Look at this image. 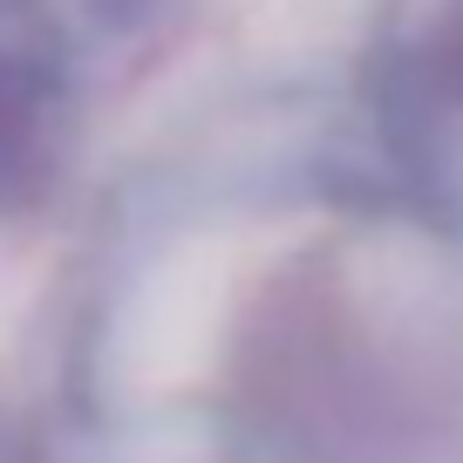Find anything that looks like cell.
Returning <instances> with one entry per match:
<instances>
[{"label": "cell", "mask_w": 463, "mask_h": 463, "mask_svg": "<svg viewBox=\"0 0 463 463\" xmlns=\"http://www.w3.org/2000/svg\"><path fill=\"white\" fill-rule=\"evenodd\" d=\"M69 123V34L48 0H0V218L55 177Z\"/></svg>", "instance_id": "1"}, {"label": "cell", "mask_w": 463, "mask_h": 463, "mask_svg": "<svg viewBox=\"0 0 463 463\" xmlns=\"http://www.w3.org/2000/svg\"><path fill=\"white\" fill-rule=\"evenodd\" d=\"M402 89L416 102H430V109H463V7L443 14L402 55Z\"/></svg>", "instance_id": "2"}]
</instances>
